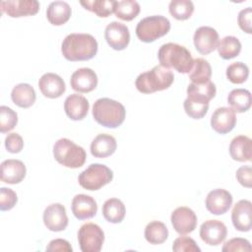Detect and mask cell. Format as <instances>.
Returning a JSON list of instances; mask_svg holds the SVG:
<instances>
[{
	"label": "cell",
	"instance_id": "obj_12",
	"mask_svg": "<svg viewBox=\"0 0 252 252\" xmlns=\"http://www.w3.org/2000/svg\"><path fill=\"white\" fill-rule=\"evenodd\" d=\"M104 37L110 47L115 50H123L130 41L129 29L119 22H111L105 28Z\"/></svg>",
	"mask_w": 252,
	"mask_h": 252
},
{
	"label": "cell",
	"instance_id": "obj_16",
	"mask_svg": "<svg viewBox=\"0 0 252 252\" xmlns=\"http://www.w3.org/2000/svg\"><path fill=\"white\" fill-rule=\"evenodd\" d=\"M70 85L78 93H90L97 86V76L91 68H80L72 74Z\"/></svg>",
	"mask_w": 252,
	"mask_h": 252
},
{
	"label": "cell",
	"instance_id": "obj_1",
	"mask_svg": "<svg viewBox=\"0 0 252 252\" xmlns=\"http://www.w3.org/2000/svg\"><path fill=\"white\" fill-rule=\"evenodd\" d=\"M61 52L69 61H86L97 52V41L90 33H70L62 41Z\"/></svg>",
	"mask_w": 252,
	"mask_h": 252
},
{
	"label": "cell",
	"instance_id": "obj_17",
	"mask_svg": "<svg viewBox=\"0 0 252 252\" xmlns=\"http://www.w3.org/2000/svg\"><path fill=\"white\" fill-rule=\"evenodd\" d=\"M236 124L235 112L229 107L217 108L211 117V126L219 134L230 132Z\"/></svg>",
	"mask_w": 252,
	"mask_h": 252
},
{
	"label": "cell",
	"instance_id": "obj_37",
	"mask_svg": "<svg viewBox=\"0 0 252 252\" xmlns=\"http://www.w3.org/2000/svg\"><path fill=\"white\" fill-rule=\"evenodd\" d=\"M249 76V68L242 62H234L226 68V78L233 84L244 83Z\"/></svg>",
	"mask_w": 252,
	"mask_h": 252
},
{
	"label": "cell",
	"instance_id": "obj_18",
	"mask_svg": "<svg viewBox=\"0 0 252 252\" xmlns=\"http://www.w3.org/2000/svg\"><path fill=\"white\" fill-rule=\"evenodd\" d=\"M38 88L41 94L49 98H57L61 96L66 90L63 79L54 73L43 74L38 81Z\"/></svg>",
	"mask_w": 252,
	"mask_h": 252
},
{
	"label": "cell",
	"instance_id": "obj_5",
	"mask_svg": "<svg viewBox=\"0 0 252 252\" xmlns=\"http://www.w3.org/2000/svg\"><path fill=\"white\" fill-rule=\"evenodd\" d=\"M53 156L60 164L69 168L81 167L87 158L85 150L67 138H61L55 142Z\"/></svg>",
	"mask_w": 252,
	"mask_h": 252
},
{
	"label": "cell",
	"instance_id": "obj_13",
	"mask_svg": "<svg viewBox=\"0 0 252 252\" xmlns=\"http://www.w3.org/2000/svg\"><path fill=\"white\" fill-rule=\"evenodd\" d=\"M193 41L197 51L206 55L217 48L219 43V33L214 28L203 26L196 30Z\"/></svg>",
	"mask_w": 252,
	"mask_h": 252
},
{
	"label": "cell",
	"instance_id": "obj_27",
	"mask_svg": "<svg viewBox=\"0 0 252 252\" xmlns=\"http://www.w3.org/2000/svg\"><path fill=\"white\" fill-rule=\"evenodd\" d=\"M126 209L123 202L117 198L107 199L102 206L104 219L112 223H119L124 220Z\"/></svg>",
	"mask_w": 252,
	"mask_h": 252
},
{
	"label": "cell",
	"instance_id": "obj_41",
	"mask_svg": "<svg viewBox=\"0 0 252 252\" xmlns=\"http://www.w3.org/2000/svg\"><path fill=\"white\" fill-rule=\"evenodd\" d=\"M221 250L223 252H232V251H251V244L250 242L241 237H235L231 238L228 241H226Z\"/></svg>",
	"mask_w": 252,
	"mask_h": 252
},
{
	"label": "cell",
	"instance_id": "obj_39",
	"mask_svg": "<svg viewBox=\"0 0 252 252\" xmlns=\"http://www.w3.org/2000/svg\"><path fill=\"white\" fill-rule=\"evenodd\" d=\"M174 252H200L201 249L196 244L195 240L188 236L177 237L172 245Z\"/></svg>",
	"mask_w": 252,
	"mask_h": 252
},
{
	"label": "cell",
	"instance_id": "obj_31",
	"mask_svg": "<svg viewBox=\"0 0 252 252\" xmlns=\"http://www.w3.org/2000/svg\"><path fill=\"white\" fill-rule=\"evenodd\" d=\"M145 238L151 244H161L168 237L166 225L158 220L151 221L145 228Z\"/></svg>",
	"mask_w": 252,
	"mask_h": 252
},
{
	"label": "cell",
	"instance_id": "obj_34",
	"mask_svg": "<svg viewBox=\"0 0 252 252\" xmlns=\"http://www.w3.org/2000/svg\"><path fill=\"white\" fill-rule=\"evenodd\" d=\"M140 13V5L134 0L116 1L114 14L123 21H132Z\"/></svg>",
	"mask_w": 252,
	"mask_h": 252
},
{
	"label": "cell",
	"instance_id": "obj_23",
	"mask_svg": "<svg viewBox=\"0 0 252 252\" xmlns=\"http://www.w3.org/2000/svg\"><path fill=\"white\" fill-rule=\"evenodd\" d=\"M229 155L237 161H249L252 157V141L244 135L236 136L229 145Z\"/></svg>",
	"mask_w": 252,
	"mask_h": 252
},
{
	"label": "cell",
	"instance_id": "obj_32",
	"mask_svg": "<svg viewBox=\"0 0 252 252\" xmlns=\"http://www.w3.org/2000/svg\"><path fill=\"white\" fill-rule=\"evenodd\" d=\"M217 49L219 55L222 59H231L240 53L241 43L237 37L227 35L220 39V41L218 43Z\"/></svg>",
	"mask_w": 252,
	"mask_h": 252
},
{
	"label": "cell",
	"instance_id": "obj_33",
	"mask_svg": "<svg viewBox=\"0 0 252 252\" xmlns=\"http://www.w3.org/2000/svg\"><path fill=\"white\" fill-rule=\"evenodd\" d=\"M80 4L87 10L96 14L98 17L106 18L114 12L116 1L114 0H87L80 1Z\"/></svg>",
	"mask_w": 252,
	"mask_h": 252
},
{
	"label": "cell",
	"instance_id": "obj_30",
	"mask_svg": "<svg viewBox=\"0 0 252 252\" xmlns=\"http://www.w3.org/2000/svg\"><path fill=\"white\" fill-rule=\"evenodd\" d=\"M188 74L192 83L203 84L210 81L212 76V68L206 59L196 58L194 59L192 69Z\"/></svg>",
	"mask_w": 252,
	"mask_h": 252
},
{
	"label": "cell",
	"instance_id": "obj_22",
	"mask_svg": "<svg viewBox=\"0 0 252 252\" xmlns=\"http://www.w3.org/2000/svg\"><path fill=\"white\" fill-rule=\"evenodd\" d=\"M89 108L90 103L88 99L78 94H70L64 102V110L67 116L75 121L84 119L88 114Z\"/></svg>",
	"mask_w": 252,
	"mask_h": 252
},
{
	"label": "cell",
	"instance_id": "obj_38",
	"mask_svg": "<svg viewBox=\"0 0 252 252\" xmlns=\"http://www.w3.org/2000/svg\"><path fill=\"white\" fill-rule=\"evenodd\" d=\"M18 123L17 113L10 107L2 105L0 106V131L1 133H7L14 129Z\"/></svg>",
	"mask_w": 252,
	"mask_h": 252
},
{
	"label": "cell",
	"instance_id": "obj_28",
	"mask_svg": "<svg viewBox=\"0 0 252 252\" xmlns=\"http://www.w3.org/2000/svg\"><path fill=\"white\" fill-rule=\"evenodd\" d=\"M227 102L234 112H245L251 106V93L245 89H234L229 93Z\"/></svg>",
	"mask_w": 252,
	"mask_h": 252
},
{
	"label": "cell",
	"instance_id": "obj_19",
	"mask_svg": "<svg viewBox=\"0 0 252 252\" xmlns=\"http://www.w3.org/2000/svg\"><path fill=\"white\" fill-rule=\"evenodd\" d=\"M251 202L249 200L238 201L231 212L233 226L239 231H249L251 229Z\"/></svg>",
	"mask_w": 252,
	"mask_h": 252
},
{
	"label": "cell",
	"instance_id": "obj_21",
	"mask_svg": "<svg viewBox=\"0 0 252 252\" xmlns=\"http://www.w3.org/2000/svg\"><path fill=\"white\" fill-rule=\"evenodd\" d=\"M72 213L78 220H87L95 216L97 205L94 199L86 194H78L72 200Z\"/></svg>",
	"mask_w": 252,
	"mask_h": 252
},
{
	"label": "cell",
	"instance_id": "obj_2",
	"mask_svg": "<svg viewBox=\"0 0 252 252\" xmlns=\"http://www.w3.org/2000/svg\"><path fill=\"white\" fill-rule=\"evenodd\" d=\"M158 58L162 67L175 69L182 74L191 71L194 61L190 51L185 46L173 42L162 44L158 49Z\"/></svg>",
	"mask_w": 252,
	"mask_h": 252
},
{
	"label": "cell",
	"instance_id": "obj_44",
	"mask_svg": "<svg viewBox=\"0 0 252 252\" xmlns=\"http://www.w3.org/2000/svg\"><path fill=\"white\" fill-rule=\"evenodd\" d=\"M236 179L244 187L250 188L252 186V169L248 165L239 167L236 170Z\"/></svg>",
	"mask_w": 252,
	"mask_h": 252
},
{
	"label": "cell",
	"instance_id": "obj_6",
	"mask_svg": "<svg viewBox=\"0 0 252 252\" xmlns=\"http://www.w3.org/2000/svg\"><path fill=\"white\" fill-rule=\"evenodd\" d=\"M170 30V22L167 18L155 15L142 19L136 27V34L143 42H153L165 35Z\"/></svg>",
	"mask_w": 252,
	"mask_h": 252
},
{
	"label": "cell",
	"instance_id": "obj_8",
	"mask_svg": "<svg viewBox=\"0 0 252 252\" xmlns=\"http://www.w3.org/2000/svg\"><path fill=\"white\" fill-rule=\"evenodd\" d=\"M78 241L83 252H99L104 241L103 230L94 222H87L78 231Z\"/></svg>",
	"mask_w": 252,
	"mask_h": 252
},
{
	"label": "cell",
	"instance_id": "obj_4",
	"mask_svg": "<svg viewBox=\"0 0 252 252\" xmlns=\"http://www.w3.org/2000/svg\"><path fill=\"white\" fill-rule=\"evenodd\" d=\"M174 75L161 65H157L150 71L140 74L135 82L137 90L143 94H153L168 89L173 83Z\"/></svg>",
	"mask_w": 252,
	"mask_h": 252
},
{
	"label": "cell",
	"instance_id": "obj_10",
	"mask_svg": "<svg viewBox=\"0 0 252 252\" xmlns=\"http://www.w3.org/2000/svg\"><path fill=\"white\" fill-rule=\"evenodd\" d=\"M171 224L179 234L192 232L197 226V216L188 207H178L171 214Z\"/></svg>",
	"mask_w": 252,
	"mask_h": 252
},
{
	"label": "cell",
	"instance_id": "obj_15",
	"mask_svg": "<svg viewBox=\"0 0 252 252\" xmlns=\"http://www.w3.org/2000/svg\"><path fill=\"white\" fill-rule=\"evenodd\" d=\"M43 222L51 231H62L68 225L66 209L59 203L47 206L43 212Z\"/></svg>",
	"mask_w": 252,
	"mask_h": 252
},
{
	"label": "cell",
	"instance_id": "obj_7",
	"mask_svg": "<svg viewBox=\"0 0 252 252\" xmlns=\"http://www.w3.org/2000/svg\"><path fill=\"white\" fill-rule=\"evenodd\" d=\"M113 178V172L106 165L92 163L78 177L79 184L87 190L95 191L108 184Z\"/></svg>",
	"mask_w": 252,
	"mask_h": 252
},
{
	"label": "cell",
	"instance_id": "obj_25",
	"mask_svg": "<svg viewBox=\"0 0 252 252\" xmlns=\"http://www.w3.org/2000/svg\"><path fill=\"white\" fill-rule=\"evenodd\" d=\"M71 7L64 1L51 2L46 10V18L53 26L64 25L71 17Z\"/></svg>",
	"mask_w": 252,
	"mask_h": 252
},
{
	"label": "cell",
	"instance_id": "obj_43",
	"mask_svg": "<svg viewBox=\"0 0 252 252\" xmlns=\"http://www.w3.org/2000/svg\"><path fill=\"white\" fill-rule=\"evenodd\" d=\"M251 16H252V9L250 7H247L239 12L238 18H237L239 28L247 33L252 32Z\"/></svg>",
	"mask_w": 252,
	"mask_h": 252
},
{
	"label": "cell",
	"instance_id": "obj_20",
	"mask_svg": "<svg viewBox=\"0 0 252 252\" xmlns=\"http://www.w3.org/2000/svg\"><path fill=\"white\" fill-rule=\"evenodd\" d=\"M27 169L23 161L19 159H6L1 163V180L8 184H18L26 176Z\"/></svg>",
	"mask_w": 252,
	"mask_h": 252
},
{
	"label": "cell",
	"instance_id": "obj_42",
	"mask_svg": "<svg viewBox=\"0 0 252 252\" xmlns=\"http://www.w3.org/2000/svg\"><path fill=\"white\" fill-rule=\"evenodd\" d=\"M5 147L9 153H20L24 148L23 138L18 133H10L5 138Z\"/></svg>",
	"mask_w": 252,
	"mask_h": 252
},
{
	"label": "cell",
	"instance_id": "obj_45",
	"mask_svg": "<svg viewBox=\"0 0 252 252\" xmlns=\"http://www.w3.org/2000/svg\"><path fill=\"white\" fill-rule=\"evenodd\" d=\"M46 251H52V252H57V251H66V252H72L73 248L70 245V243L61 238L53 239L49 242V244L46 247Z\"/></svg>",
	"mask_w": 252,
	"mask_h": 252
},
{
	"label": "cell",
	"instance_id": "obj_11",
	"mask_svg": "<svg viewBox=\"0 0 252 252\" xmlns=\"http://www.w3.org/2000/svg\"><path fill=\"white\" fill-rule=\"evenodd\" d=\"M227 235L225 224L218 220H208L200 227V237L208 245L217 246L222 243Z\"/></svg>",
	"mask_w": 252,
	"mask_h": 252
},
{
	"label": "cell",
	"instance_id": "obj_24",
	"mask_svg": "<svg viewBox=\"0 0 252 252\" xmlns=\"http://www.w3.org/2000/svg\"><path fill=\"white\" fill-rule=\"evenodd\" d=\"M117 144L113 136L108 134L97 135L91 144V153L94 158H107L114 154Z\"/></svg>",
	"mask_w": 252,
	"mask_h": 252
},
{
	"label": "cell",
	"instance_id": "obj_35",
	"mask_svg": "<svg viewBox=\"0 0 252 252\" xmlns=\"http://www.w3.org/2000/svg\"><path fill=\"white\" fill-rule=\"evenodd\" d=\"M168 10L170 15L176 20H187L194 12V5L190 0H172Z\"/></svg>",
	"mask_w": 252,
	"mask_h": 252
},
{
	"label": "cell",
	"instance_id": "obj_29",
	"mask_svg": "<svg viewBox=\"0 0 252 252\" xmlns=\"http://www.w3.org/2000/svg\"><path fill=\"white\" fill-rule=\"evenodd\" d=\"M216 93H217L216 85L211 81L203 84L191 83L187 87V94H188L187 97L199 99L202 101L209 102L212 98L215 97Z\"/></svg>",
	"mask_w": 252,
	"mask_h": 252
},
{
	"label": "cell",
	"instance_id": "obj_26",
	"mask_svg": "<svg viewBox=\"0 0 252 252\" xmlns=\"http://www.w3.org/2000/svg\"><path fill=\"white\" fill-rule=\"evenodd\" d=\"M11 98L16 105L22 108H28L34 103L36 94L34 89L30 84L21 83L13 88Z\"/></svg>",
	"mask_w": 252,
	"mask_h": 252
},
{
	"label": "cell",
	"instance_id": "obj_14",
	"mask_svg": "<svg viewBox=\"0 0 252 252\" xmlns=\"http://www.w3.org/2000/svg\"><path fill=\"white\" fill-rule=\"evenodd\" d=\"M232 196L225 189H215L209 192L206 197V208L213 215H223L232 205Z\"/></svg>",
	"mask_w": 252,
	"mask_h": 252
},
{
	"label": "cell",
	"instance_id": "obj_3",
	"mask_svg": "<svg viewBox=\"0 0 252 252\" xmlns=\"http://www.w3.org/2000/svg\"><path fill=\"white\" fill-rule=\"evenodd\" d=\"M94 119L106 128H116L120 126L126 116V110L120 102L102 97L95 100L93 105Z\"/></svg>",
	"mask_w": 252,
	"mask_h": 252
},
{
	"label": "cell",
	"instance_id": "obj_9",
	"mask_svg": "<svg viewBox=\"0 0 252 252\" xmlns=\"http://www.w3.org/2000/svg\"><path fill=\"white\" fill-rule=\"evenodd\" d=\"M1 13L11 18L35 15L39 10V3L35 0H8L0 3Z\"/></svg>",
	"mask_w": 252,
	"mask_h": 252
},
{
	"label": "cell",
	"instance_id": "obj_36",
	"mask_svg": "<svg viewBox=\"0 0 252 252\" xmlns=\"http://www.w3.org/2000/svg\"><path fill=\"white\" fill-rule=\"evenodd\" d=\"M183 106H184V110H185L186 114L189 115L191 118L201 119L208 112L209 102L187 97L184 100Z\"/></svg>",
	"mask_w": 252,
	"mask_h": 252
},
{
	"label": "cell",
	"instance_id": "obj_40",
	"mask_svg": "<svg viewBox=\"0 0 252 252\" xmlns=\"http://www.w3.org/2000/svg\"><path fill=\"white\" fill-rule=\"evenodd\" d=\"M18 201L17 194L14 190L6 187L0 189V210L9 211L14 208Z\"/></svg>",
	"mask_w": 252,
	"mask_h": 252
}]
</instances>
